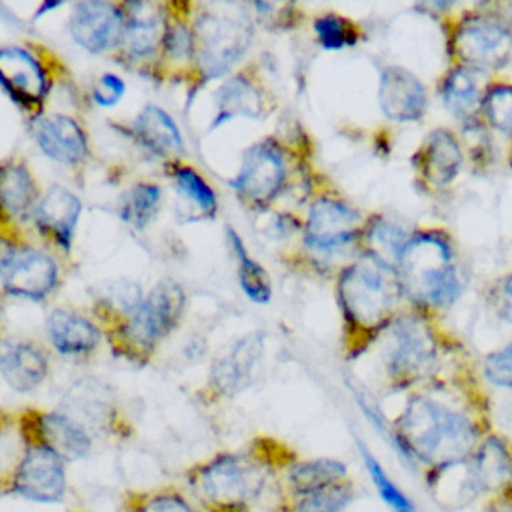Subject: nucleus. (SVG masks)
I'll return each mask as SVG.
<instances>
[{"label": "nucleus", "mask_w": 512, "mask_h": 512, "mask_svg": "<svg viewBox=\"0 0 512 512\" xmlns=\"http://www.w3.org/2000/svg\"><path fill=\"white\" fill-rule=\"evenodd\" d=\"M392 433L398 451L430 472L464 463L481 442L469 415L422 394L407 400Z\"/></svg>", "instance_id": "f257e3e1"}, {"label": "nucleus", "mask_w": 512, "mask_h": 512, "mask_svg": "<svg viewBox=\"0 0 512 512\" xmlns=\"http://www.w3.org/2000/svg\"><path fill=\"white\" fill-rule=\"evenodd\" d=\"M398 289H401L400 283L392 278L391 268L373 257L350 266L341 275L338 293L353 338V356H358L371 340L391 325Z\"/></svg>", "instance_id": "f03ea898"}, {"label": "nucleus", "mask_w": 512, "mask_h": 512, "mask_svg": "<svg viewBox=\"0 0 512 512\" xmlns=\"http://www.w3.org/2000/svg\"><path fill=\"white\" fill-rule=\"evenodd\" d=\"M398 275L401 290L425 307H446L460 295L451 250L436 235H419L409 241L398 263Z\"/></svg>", "instance_id": "7ed1b4c3"}, {"label": "nucleus", "mask_w": 512, "mask_h": 512, "mask_svg": "<svg viewBox=\"0 0 512 512\" xmlns=\"http://www.w3.org/2000/svg\"><path fill=\"white\" fill-rule=\"evenodd\" d=\"M439 349L427 323L403 317L394 323L391 350L386 359V379L397 391L424 382L436 368Z\"/></svg>", "instance_id": "20e7f679"}, {"label": "nucleus", "mask_w": 512, "mask_h": 512, "mask_svg": "<svg viewBox=\"0 0 512 512\" xmlns=\"http://www.w3.org/2000/svg\"><path fill=\"white\" fill-rule=\"evenodd\" d=\"M199 64L208 77H218L247 52L253 37L250 20L239 11H209L196 25Z\"/></svg>", "instance_id": "39448f33"}, {"label": "nucleus", "mask_w": 512, "mask_h": 512, "mask_svg": "<svg viewBox=\"0 0 512 512\" xmlns=\"http://www.w3.org/2000/svg\"><path fill=\"white\" fill-rule=\"evenodd\" d=\"M185 293L176 281L163 280L131 314L125 338L137 349L149 350L170 334L181 320Z\"/></svg>", "instance_id": "423d86ee"}, {"label": "nucleus", "mask_w": 512, "mask_h": 512, "mask_svg": "<svg viewBox=\"0 0 512 512\" xmlns=\"http://www.w3.org/2000/svg\"><path fill=\"white\" fill-rule=\"evenodd\" d=\"M200 487L215 505L236 508L263 490L265 473L244 455H223L203 469Z\"/></svg>", "instance_id": "0eeeda50"}, {"label": "nucleus", "mask_w": 512, "mask_h": 512, "mask_svg": "<svg viewBox=\"0 0 512 512\" xmlns=\"http://www.w3.org/2000/svg\"><path fill=\"white\" fill-rule=\"evenodd\" d=\"M58 265L49 254L14 248L2 256V284L8 295L41 301L58 284Z\"/></svg>", "instance_id": "6e6552de"}, {"label": "nucleus", "mask_w": 512, "mask_h": 512, "mask_svg": "<svg viewBox=\"0 0 512 512\" xmlns=\"http://www.w3.org/2000/svg\"><path fill=\"white\" fill-rule=\"evenodd\" d=\"M455 52L476 68H499L511 58L512 35L488 17H472L455 34Z\"/></svg>", "instance_id": "1a4fd4ad"}, {"label": "nucleus", "mask_w": 512, "mask_h": 512, "mask_svg": "<svg viewBox=\"0 0 512 512\" xmlns=\"http://www.w3.org/2000/svg\"><path fill=\"white\" fill-rule=\"evenodd\" d=\"M14 490L32 502H59L67 490L64 460L49 446H34L17 469Z\"/></svg>", "instance_id": "9d476101"}, {"label": "nucleus", "mask_w": 512, "mask_h": 512, "mask_svg": "<svg viewBox=\"0 0 512 512\" xmlns=\"http://www.w3.org/2000/svg\"><path fill=\"white\" fill-rule=\"evenodd\" d=\"M286 175V163L278 146L257 143L245 154L233 187L250 202L266 205L280 193Z\"/></svg>", "instance_id": "9b49d317"}, {"label": "nucleus", "mask_w": 512, "mask_h": 512, "mask_svg": "<svg viewBox=\"0 0 512 512\" xmlns=\"http://www.w3.org/2000/svg\"><path fill=\"white\" fill-rule=\"evenodd\" d=\"M71 37L91 53L115 49L125 40V16L110 2H80L70 20Z\"/></svg>", "instance_id": "f8f14e48"}, {"label": "nucleus", "mask_w": 512, "mask_h": 512, "mask_svg": "<svg viewBox=\"0 0 512 512\" xmlns=\"http://www.w3.org/2000/svg\"><path fill=\"white\" fill-rule=\"evenodd\" d=\"M0 82L11 100L26 110L40 107L49 92V82L40 62L19 47L0 52Z\"/></svg>", "instance_id": "ddd939ff"}, {"label": "nucleus", "mask_w": 512, "mask_h": 512, "mask_svg": "<svg viewBox=\"0 0 512 512\" xmlns=\"http://www.w3.org/2000/svg\"><path fill=\"white\" fill-rule=\"evenodd\" d=\"M358 212L344 203L320 199L314 203L305 229V244L314 251L337 250L355 238L359 227Z\"/></svg>", "instance_id": "4468645a"}, {"label": "nucleus", "mask_w": 512, "mask_h": 512, "mask_svg": "<svg viewBox=\"0 0 512 512\" xmlns=\"http://www.w3.org/2000/svg\"><path fill=\"white\" fill-rule=\"evenodd\" d=\"M32 128L41 151L58 163L73 166L88 155L85 131L70 116H40Z\"/></svg>", "instance_id": "2eb2a0df"}, {"label": "nucleus", "mask_w": 512, "mask_h": 512, "mask_svg": "<svg viewBox=\"0 0 512 512\" xmlns=\"http://www.w3.org/2000/svg\"><path fill=\"white\" fill-rule=\"evenodd\" d=\"M478 494H499L512 487V448L499 436H488L467 461Z\"/></svg>", "instance_id": "dca6fc26"}, {"label": "nucleus", "mask_w": 512, "mask_h": 512, "mask_svg": "<svg viewBox=\"0 0 512 512\" xmlns=\"http://www.w3.org/2000/svg\"><path fill=\"white\" fill-rule=\"evenodd\" d=\"M263 356V340L259 334L248 335L235 344L223 358L215 361L211 380L221 394L235 395L253 383Z\"/></svg>", "instance_id": "f3484780"}, {"label": "nucleus", "mask_w": 512, "mask_h": 512, "mask_svg": "<svg viewBox=\"0 0 512 512\" xmlns=\"http://www.w3.org/2000/svg\"><path fill=\"white\" fill-rule=\"evenodd\" d=\"M379 103L389 119L398 122L416 121L424 115L427 94L412 73L392 67L383 73L380 80Z\"/></svg>", "instance_id": "a211bd4d"}, {"label": "nucleus", "mask_w": 512, "mask_h": 512, "mask_svg": "<svg viewBox=\"0 0 512 512\" xmlns=\"http://www.w3.org/2000/svg\"><path fill=\"white\" fill-rule=\"evenodd\" d=\"M80 214L82 202L79 197L67 188L55 185L35 208V223L59 247L70 250Z\"/></svg>", "instance_id": "6ab92c4d"}, {"label": "nucleus", "mask_w": 512, "mask_h": 512, "mask_svg": "<svg viewBox=\"0 0 512 512\" xmlns=\"http://www.w3.org/2000/svg\"><path fill=\"white\" fill-rule=\"evenodd\" d=\"M5 382L17 392L37 389L49 373V362L41 350L31 344L19 343L5 347L0 358Z\"/></svg>", "instance_id": "aec40b11"}, {"label": "nucleus", "mask_w": 512, "mask_h": 512, "mask_svg": "<svg viewBox=\"0 0 512 512\" xmlns=\"http://www.w3.org/2000/svg\"><path fill=\"white\" fill-rule=\"evenodd\" d=\"M125 41L131 55L149 56L164 38L163 17L157 5L149 2H130L124 5Z\"/></svg>", "instance_id": "412c9836"}, {"label": "nucleus", "mask_w": 512, "mask_h": 512, "mask_svg": "<svg viewBox=\"0 0 512 512\" xmlns=\"http://www.w3.org/2000/svg\"><path fill=\"white\" fill-rule=\"evenodd\" d=\"M50 340L62 355H86L100 343V332L94 323L79 314L56 310L47 320Z\"/></svg>", "instance_id": "4be33fe9"}, {"label": "nucleus", "mask_w": 512, "mask_h": 512, "mask_svg": "<svg viewBox=\"0 0 512 512\" xmlns=\"http://www.w3.org/2000/svg\"><path fill=\"white\" fill-rule=\"evenodd\" d=\"M137 139L143 146L163 158L184 154L181 131L172 118L157 106H148L134 122Z\"/></svg>", "instance_id": "5701e85b"}, {"label": "nucleus", "mask_w": 512, "mask_h": 512, "mask_svg": "<svg viewBox=\"0 0 512 512\" xmlns=\"http://www.w3.org/2000/svg\"><path fill=\"white\" fill-rule=\"evenodd\" d=\"M40 431L44 445L49 446L62 460H80L91 451V437L70 416L47 413L41 418Z\"/></svg>", "instance_id": "b1692460"}, {"label": "nucleus", "mask_w": 512, "mask_h": 512, "mask_svg": "<svg viewBox=\"0 0 512 512\" xmlns=\"http://www.w3.org/2000/svg\"><path fill=\"white\" fill-rule=\"evenodd\" d=\"M460 146L448 131H434L421 154V170L430 184L443 187L454 181L461 167Z\"/></svg>", "instance_id": "393cba45"}, {"label": "nucleus", "mask_w": 512, "mask_h": 512, "mask_svg": "<svg viewBox=\"0 0 512 512\" xmlns=\"http://www.w3.org/2000/svg\"><path fill=\"white\" fill-rule=\"evenodd\" d=\"M347 467L332 458L304 461L290 470L289 481L298 496L316 493L344 482Z\"/></svg>", "instance_id": "a878e982"}, {"label": "nucleus", "mask_w": 512, "mask_h": 512, "mask_svg": "<svg viewBox=\"0 0 512 512\" xmlns=\"http://www.w3.org/2000/svg\"><path fill=\"white\" fill-rule=\"evenodd\" d=\"M2 203L11 217H23L34 208L37 185L26 167L10 164L2 169Z\"/></svg>", "instance_id": "bb28decb"}, {"label": "nucleus", "mask_w": 512, "mask_h": 512, "mask_svg": "<svg viewBox=\"0 0 512 512\" xmlns=\"http://www.w3.org/2000/svg\"><path fill=\"white\" fill-rule=\"evenodd\" d=\"M227 235H229L230 244L238 257L239 283H241L242 290L256 304H268L272 296L268 272L256 260L248 256L247 248L235 230H227Z\"/></svg>", "instance_id": "cd10ccee"}, {"label": "nucleus", "mask_w": 512, "mask_h": 512, "mask_svg": "<svg viewBox=\"0 0 512 512\" xmlns=\"http://www.w3.org/2000/svg\"><path fill=\"white\" fill-rule=\"evenodd\" d=\"M218 107L220 116L215 121L218 124L229 121L233 116H259L262 110L259 92L253 88L244 77H233L218 92Z\"/></svg>", "instance_id": "c85d7f7f"}, {"label": "nucleus", "mask_w": 512, "mask_h": 512, "mask_svg": "<svg viewBox=\"0 0 512 512\" xmlns=\"http://www.w3.org/2000/svg\"><path fill=\"white\" fill-rule=\"evenodd\" d=\"M407 244L406 233L389 221L377 220L368 232L371 257L388 268H398Z\"/></svg>", "instance_id": "c756f323"}, {"label": "nucleus", "mask_w": 512, "mask_h": 512, "mask_svg": "<svg viewBox=\"0 0 512 512\" xmlns=\"http://www.w3.org/2000/svg\"><path fill=\"white\" fill-rule=\"evenodd\" d=\"M161 203V190L154 184H137L125 196L121 206L122 220L137 229H145L155 215Z\"/></svg>", "instance_id": "7c9ffc66"}, {"label": "nucleus", "mask_w": 512, "mask_h": 512, "mask_svg": "<svg viewBox=\"0 0 512 512\" xmlns=\"http://www.w3.org/2000/svg\"><path fill=\"white\" fill-rule=\"evenodd\" d=\"M443 98L452 113L467 118L475 113L479 104V89L476 80L466 68H455L443 85Z\"/></svg>", "instance_id": "2f4dec72"}, {"label": "nucleus", "mask_w": 512, "mask_h": 512, "mask_svg": "<svg viewBox=\"0 0 512 512\" xmlns=\"http://www.w3.org/2000/svg\"><path fill=\"white\" fill-rule=\"evenodd\" d=\"M359 451H361L362 460H364L365 467L370 473L371 481L376 487L377 493L382 497L383 502L392 509V512H415L412 500L398 488V485L389 478L386 470L383 469L380 461L371 454L370 449L359 442Z\"/></svg>", "instance_id": "473e14b6"}, {"label": "nucleus", "mask_w": 512, "mask_h": 512, "mask_svg": "<svg viewBox=\"0 0 512 512\" xmlns=\"http://www.w3.org/2000/svg\"><path fill=\"white\" fill-rule=\"evenodd\" d=\"M175 181L179 191L193 202L206 217L212 218L218 211V200L208 182L191 167H178Z\"/></svg>", "instance_id": "72a5a7b5"}, {"label": "nucleus", "mask_w": 512, "mask_h": 512, "mask_svg": "<svg viewBox=\"0 0 512 512\" xmlns=\"http://www.w3.org/2000/svg\"><path fill=\"white\" fill-rule=\"evenodd\" d=\"M352 499V485L340 482L325 490L299 496L296 512H344Z\"/></svg>", "instance_id": "f704fd0d"}, {"label": "nucleus", "mask_w": 512, "mask_h": 512, "mask_svg": "<svg viewBox=\"0 0 512 512\" xmlns=\"http://www.w3.org/2000/svg\"><path fill=\"white\" fill-rule=\"evenodd\" d=\"M485 115L496 130L512 137V86H497L484 101Z\"/></svg>", "instance_id": "c9c22d12"}, {"label": "nucleus", "mask_w": 512, "mask_h": 512, "mask_svg": "<svg viewBox=\"0 0 512 512\" xmlns=\"http://www.w3.org/2000/svg\"><path fill=\"white\" fill-rule=\"evenodd\" d=\"M314 29H316L320 44L326 50H341L343 47L350 46L355 40V34H353L349 23L335 14H326L317 19Z\"/></svg>", "instance_id": "e433bc0d"}, {"label": "nucleus", "mask_w": 512, "mask_h": 512, "mask_svg": "<svg viewBox=\"0 0 512 512\" xmlns=\"http://www.w3.org/2000/svg\"><path fill=\"white\" fill-rule=\"evenodd\" d=\"M484 377L497 388L512 389V343L485 358Z\"/></svg>", "instance_id": "4c0bfd02"}, {"label": "nucleus", "mask_w": 512, "mask_h": 512, "mask_svg": "<svg viewBox=\"0 0 512 512\" xmlns=\"http://www.w3.org/2000/svg\"><path fill=\"white\" fill-rule=\"evenodd\" d=\"M164 47L167 55L175 59L190 58L196 50V37L187 26L182 23L167 25L163 38Z\"/></svg>", "instance_id": "58836bf2"}, {"label": "nucleus", "mask_w": 512, "mask_h": 512, "mask_svg": "<svg viewBox=\"0 0 512 512\" xmlns=\"http://www.w3.org/2000/svg\"><path fill=\"white\" fill-rule=\"evenodd\" d=\"M125 94V83L115 74H104L94 89V100L98 106L113 107L122 100Z\"/></svg>", "instance_id": "ea45409f"}, {"label": "nucleus", "mask_w": 512, "mask_h": 512, "mask_svg": "<svg viewBox=\"0 0 512 512\" xmlns=\"http://www.w3.org/2000/svg\"><path fill=\"white\" fill-rule=\"evenodd\" d=\"M142 512H196L178 496H160L152 499Z\"/></svg>", "instance_id": "a19ab883"}, {"label": "nucleus", "mask_w": 512, "mask_h": 512, "mask_svg": "<svg viewBox=\"0 0 512 512\" xmlns=\"http://www.w3.org/2000/svg\"><path fill=\"white\" fill-rule=\"evenodd\" d=\"M499 316L505 322L512 323V277L503 283L499 298Z\"/></svg>", "instance_id": "79ce46f5"}, {"label": "nucleus", "mask_w": 512, "mask_h": 512, "mask_svg": "<svg viewBox=\"0 0 512 512\" xmlns=\"http://www.w3.org/2000/svg\"><path fill=\"white\" fill-rule=\"evenodd\" d=\"M485 512H512V487L503 493L496 494Z\"/></svg>", "instance_id": "37998d69"}]
</instances>
